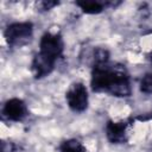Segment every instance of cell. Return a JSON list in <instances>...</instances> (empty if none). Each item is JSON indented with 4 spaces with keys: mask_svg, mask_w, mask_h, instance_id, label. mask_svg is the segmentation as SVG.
<instances>
[{
    "mask_svg": "<svg viewBox=\"0 0 152 152\" xmlns=\"http://www.w3.org/2000/svg\"><path fill=\"white\" fill-rule=\"evenodd\" d=\"M90 87L95 93H106L115 97H128L132 94L127 69L122 64L110 63L109 59L93 63Z\"/></svg>",
    "mask_w": 152,
    "mask_h": 152,
    "instance_id": "cell-1",
    "label": "cell"
},
{
    "mask_svg": "<svg viewBox=\"0 0 152 152\" xmlns=\"http://www.w3.org/2000/svg\"><path fill=\"white\" fill-rule=\"evenodd\" d=\"M64 53V39L58 31H46L43 33L39 40V48L37 55L56 65L57 61L63 57Z\"/></svg>",
    "mask_w": 152,
    "mask_h": 152,
    "instance_id": "cell-2",
    "label": "cell"
},
{
    "mask_svg": "<svg viewBox=\"0 0 152 152\" xmlns=\"http://www.w3.org/2000/svg\"><path fill=\"white\" fill-rule=\"evenodd\" d=\"M4 37L8 46L21 48L31 42L33 37V24L31 21H15L6 26Z\"/></svg>",
    "mask_w": 152,
    "mask_h": 152,
    "instance_id": "cell-3",
    "label": "cell"
},
{
    "mask_svg": "<svg viewBox=\"0 0 152 152\" xmlns=\"http://www.w3.org/2000/svg\"><path fill=\"white\" fill-rule=\"evenodd\" d=\"M65 102L74 113H83L89 104L88 89L82 82H74L65 91Z\"/></svg>",
    "mask_w": 152,
    "mask_h": 152,
    "instance_id": "cell-4",
    "label": "cell"
},
{
    "mask_svg": "<svg viewBox=\"0 0 152 152\" xmlns=\"http://www.w3.org/2000/svg\"><path fill=\"white\" fill-rule=\"evenodd\" d=\"M131 125H132L131 120H120V121L109 120L104 127V134L107 140L116 145L127 142Z\"/></svg>",
    "mask_w": 152,
    "mask_h": 152,
    "instance_id": "cell-5",
    "label": "cell"
},
{
    "mask_svg": "<svg viewBox=\"0 0 152 152\" xmlns=\"http://www.w3.org/2000/svg\"><path fill=\"white\" fill-rule=\"evenodd\" d=\"M1 114L7 121L20 122L28 116V108L21 99L12 97L4 103Z\"/></svg>",
    "mask_w": 152,
    "mask_h": 152,
    "instance_id": "cell-6",
    "label": "cell"
},
{
    "mask_svg": "<svg viewBox=\"0 0 152 152\" xmlns=\"http://www.w3.org/2000/svg\"><path fill=\"white\" fill-rule=\"evenodd\" d=\"M80 10L86 14H99L103 12L109 6H115L114 2L108 1H100V0H83L75 2Z\"/></svg>",
    "mask_w": 152,
    "mask_h": 152,
    "instance_id": "cell-7",
    "label": "cell"
},
{
    "mask_svg": "<svg viewBox=\"0 0 152 152\" xmlns=\"http://www.w3.org/2000/svg\"><path fill=\"white\" fill-rule=\"evenodd\" d=\"M58 152H88L87 147L78 139L71 138L62 141L58 146Z\"/></svg>",
    "mask_w": 152,
    "mask_h": 152,
    "instance_id": "cell-8",
    "label": "cell"
},
{
    "mask_svg": "<svg viewBox=\"0 0 152 152\" xmlns=\"http://www.w3.org/2000/svg\"><path fill=\"white\" fill-rule=\"evenodd\" d=\"M139 88H140V91L146 95L152 94V72H147L141 77Z\"/></svg>",
    "mask_w": 152,
    "mask_h": 152,
    "instance_id": "cell-9",
    "label": "cell"
},
{
    "mask_svg": "<svg viewBox=\"0 0 152 152\" xmlns=\"http://www.w3.org/2000/svg\"><path fill=\"white\" fill-rule=\"evenodd\" d=\"M58 5H59L58 1H40V2H37V8L39 12H46Z\"/></svg>",
    "mask_w": 152,
    "mask_h": 152,
    "instance_id": "cell-10",
    "label": "cell"
},
{
    "mask_svg": "<svg viewBox=\"0 0 152 152\" xmlns=\"http://www.w3.org/2000/svg\"><path fill=\"white\" fill-rule=\"evenodd\" d=\"M147 119H152V110H151V113H150V116H148Z\"/></svg>",
    "mask_w": 152,
    "mask_h": 152,
    "instance_id": "cell-11",
    "label": "cell"
},
{
    "mask_svg": "<svg viewBox=\"0 0 152 152\" xmlns=\"http://www.w3.org/2000/svg\"><path fill=\"white\" fill-rule=\"evenodd\" d=\"M151 61H152V56H151Z\"/></svg>",
    "mask_w": 152,
    "mask_h": 152,
    "instance_id": "cell-12",
    "label": "cell"
}]
</instances>
